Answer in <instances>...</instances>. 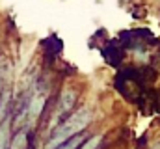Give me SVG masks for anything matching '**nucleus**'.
<instances>
[{"instance_id": "nucleus-2", "label": "nucleus", "mask_w": 160, "mask_h": 149, "mask_svg": "<svg viewBox=\"0 0 160 149\" xmlns=\"http://www.w3.org/2000/svg\"><path fill=\"white\" fill-rule=\"evenodd\" d=\"M75 101H77V93L75 90H63L62 91V97H60V108L62 112H71L75 106Z\"/></svg>"}, {"instance_id": "nucleus-7", "label": "nucleus", "mask_w": 160, "mask_h": 149, "mask_svg": "<svg viewBox=\"0 0 160 149\" xmlns=\"http://www.w3.org/2000/svg\"><path fill=\"white\" fill-rule=\"evenodd\" d=\"M99 144H101V136L97 134V136H91L88 142H84L80 149H97V146H99Z\"/></svg>"}, {"instance_id": "nucleus-3", "label": "nucleus", "mask_w": 160, "mask_h": 149, "mask_svg": "<svg viewBox=\"0 0 160 149\" xmlns=\"http://www.w3.org/2000/svg\"><path fill=\"white\" fill-rule=\"evenodd\" d=\"M9 138H11V123H9V119H4L0 125V149H8L9 142H11Z\"/></svg>"}, {"instance_id": "nucleus-6", "label": "nucleus", "mask_w": 160, "mask_h": 149, "mask_svg": "<svg viewBox=\"0 0 160 149\" xmlns=\"http://www.w3.org/2000/svg\"><path fill=\"white\" fill-rule=\"evenodd\" d=\"M82 140H84V138H82L80 134L78 136H73V138H69L65 144H62L60 147H56V149H77L78 147V144H82Z\"/></svg>"}, {"instance_id": "nucleus-4", "label": "nucleus", "mask_w": 160, "mask_h": 149, "mask_svg": "<svg viewBox=\"0 0 160 149\" xmlns=\"http://www.w3.org/2000/svg\"><path fill=\"white\" fill-rule=\"evenodd\" d=\"M9 149H28V132H26L24 129L19 131V132L11 138Z\"/></svg>"}, {"instance_id": "nucleus-5", "label": "nucleus", "mask_w": 160, "mask_h": 149, "mask_svg": "<svg viewBox=\"0 0 160 149\" xmlns=\"http://www.w3.org/2000/svg\"><path fill=\"white\" fill-rule=\"evenodd\" d=\"M43 106H45V95H38V97H34L32 99V103H30V106H28V112H30V116L32 117H38L43 110Z\"/></svg>"}, {"instance_id": "nucleus-1", "label": "nucleus", "mask_w": 160, "mask_h": 149, "mask_svg": "<svg viewBox=\"0 0 160 149\" xmlns=\"http://www.w3.org/2000/svg\"><path fill=\"white\" fill-rule=\"evenodd\" d=\"M89 121H91V112H89V108H80V110L73 112L54 131V134L50 136V140L47 144V149H56V147H60L62 144H65L69 138L78 136L80 132L89 125Z\"/></svg>"}]
</instances>
